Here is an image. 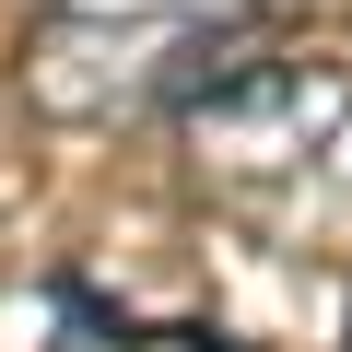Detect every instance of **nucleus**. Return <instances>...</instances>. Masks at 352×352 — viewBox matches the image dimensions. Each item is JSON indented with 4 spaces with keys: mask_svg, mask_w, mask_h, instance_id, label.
Here are the masks:
<instances>
[{
    "mask_svg": "<svg viewBox=\"0 0 352 352\" xmlns=\"http://www.w3.org/2000/svg\"><path fill=\"white\" fill-rule=\"evenodd\" d=\"M247 212H270L282 235H352V94H340V118H329V129L270 176Z\"/></svg>",
    "mask_w": 352,
    "mask_h": 352,
    "instance_id": "1",
    "label": "nucleus"
}]
</instances>
